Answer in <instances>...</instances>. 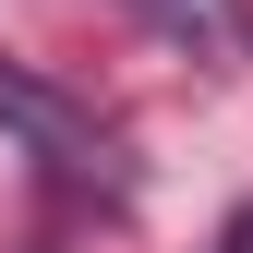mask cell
Instances as JSON below:
<instances>
[{
  "label": "cell",
  "instance_id": "1",
  "mask_svg": "<svg viewBox=\"0 0 253 253\" xmlns=\"http://www.w3.org/2000/svg\"><path fill=\"white\" fill-rule=\"evenodd\" d=\"M133 12H145L169 48H193V60H217V48L241 37V12H229V0H133Z\"/></svg>",
  "mask_w": 253,
  "mask_h": 253
},
{
  "label": "cell",
  "instance_id": "2",
  "mask_svg": "<svg viewBox=\"0 0 253 253\" xmlns=\"http://www.w3.org/2000/svg\"><path fill=\"white\" fill-rule=\"evenodd\" d=\"M217 253H253V217H229V241H217Z\"/></svg>",
  "mask_w": 253,
  "mask_h": 253
}]
</instances>
